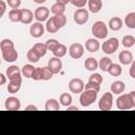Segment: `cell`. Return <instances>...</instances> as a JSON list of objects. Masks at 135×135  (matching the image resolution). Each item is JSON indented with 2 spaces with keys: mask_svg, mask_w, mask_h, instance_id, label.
Wrapping results in <instances>:
<instances>
[{
  "mask_svg": "<svg viewBox=\"0 0 135 135\" xmlns=\"http://www.w3.org/2000/svg\"><path fill=\"white\" fill-rule=\"evenodd\" d=\"M97 93L96 91L93 90H84L80 93V97H79V102L83 108H88L90 107L92 103H94L97 99Z\"/></svg>",
  "mask_w": 135,
  "mask_h": 135,
  "instance_id": "obj_1",
  "label": "cell"
},
{
  "mask_svg": "<svg viewBox=\"0 0 135 135\" xmlns=\"http://www.w3.org/2000/svg\"><path fill=\"white\" fill-rule=\"evenodd\" d=\"M92 34L96 39H104L108 37V26L103 21H96L92 25Z\"/></svg>",
  "mask_w": 135,
  "mask_h": 135,
  "instance_id": "obj_2",
  "label": "cell"
},
{
  "mask_svg": "<svg viewBox=\"0 0 135 135\" xmlns=\"http://www.w3.org/2000/svg\"><path fill=\"white\" fill-rule=\"evenodd\" d=\"M116 107L118 110H130L133 107V99L129 94H122L120 95L116 100Z\"/></svg>",
  "mask_w": 135,
  "mask_h": 135,
  "instance_id": "obj_3",
  "label": "cell"
},
{
  "mask_svg": "<svg viewBox=\"0 0 135 135\" xmlns=\"http://www.w3.org/2000/svg\"><path fill=\"white\" fill-rule=\"evenodd\" d=\"M119 47V41L117 38L113 37V38H110L108 40H105L103 43H102V52L108 54V55H111V54H114Z\"/></svg>",
  "mask_w": 135,
  "mask_h": 135,
  "instance_id": "obj_4",
  "label": "cell"
},
{
  "mask_svg": "<svg viewBox=\"0 0 135 135\" xmlns=\"http://www.w3.org/2000/svg\"><path fill=\"white\" fill-rule=\"evenodd\" d=\"M113 93L105 92L98 101V108L102 111H109L113 107Z\"/></svg>",
  "mask_w": 135,
  "mask_h": 135,
  "instance_id": "obj_5",
  "label": "cell"
},
{
  "mask_svg": "<svg viewBox=\"0 0 135 135\" xmlns=\"http://www.w3.org/2000/svg\"><path fill=\"white\" fill-rule=\"evenodd\" d=\"M73 18H74V21L77 24L82 25V24L86 23L88 20H89V12L84 8H78V9L75 11Z\"/></svg>",
  "mask_w": 135,
  "mask_h": 135,
  "instance_id": "obj_6",
  "label": "cell"
},
{
  "mask_svg": "<svg viewBox=\"0 0 135 135\" xmlns=\"http://www.w3.org/2000/svg\"><path fill=\"white\" fill-rule=\"evenodd\" d=\"M69 89L74 94H80L84 90V83L80 78H73L69 82Z\"/></svg>",
  "mask_w": 135,
  "mask_h": 135,
  "instance_id": "obj_7",
  "label": "cell"
},
{
  "mask_svg": "<svg viewBox=\"0 0 135 135\" xmlns=\"http://www.w3.org/2000/svg\"><path fill=\"white\" fill-rule=\"evenodd\" d=\"M83 52H84V49L81 43H73V44H71V46L69 49V54H70L71 58H73V59L81 58L83 55Z\"/></svg>",
  "mask_w": 135,
  "mask_h": 135,
  "instance_id": "obj_8",
  "label": "cell"
},
{
  "mask_svg": "<svg viewBox=\"0 0 135 135\" xmlns=\"http://www.w3.org/2000/svg\"><path fill=\"white\" fill-rule=\"evenodd\" d=\"M4 107L8 111H18L21 108V102H20L19 98L12 96V97H8L5 99Z\"/></svg>",
  "mask_w": 135,
  "mask_h": 135,
  "instance_id": "obj_9",
  "label": "cell"
},
{
  "mask_svg": "<svg viewBox=\"0 0 135 135\" xmlns=\"http://www.w3.org/2000/svg\"><path fill=\"white\" fill-rule=\"evenodd\" d=\"M34 15H35V19L38 22H43V21H45V20L49 19L50 9L46 6H39V7L36 8Z\"/></svg>",
  "mask_w": 135,
  "mask_h": 135,
  "instance_id": "obj_10",
  "label": "cell"
},
{
  "mask_svg": "<svg viewBox=\"0 0 135 135\" xmlns=\"http://www.w3.org/2000/svg\"><path fill=\"white\" fill-rule=\"evenodd\" d=\"M30 34L33 38H40L44 34V25L42 22H35L30 27Z\"/></svg>",
  "mask_w": 135,
  "mask_h": 135,
  "instance_id": "obj_11",
  "label": "cell"
},
{
  "mask_svg": "<svg viewBox=\"0 0 135 135\" xmlns=\"http://www.w3.org/2000/svg\"><path fill=\"white\" fill-rule=\"evenodd\" d=\"M2 53V57L6 62H14L18 59V52L15 50V47L12 49H6L1 51Z\"/></svg>",
  "mask_w": 135,
  "mask_h": 135,
  "instance_id": "obj_12",
  "label": "cell"
},
{
  "mask_svg": "<svg viewBox=\"0 0 135 135\" xmlns=\"http://www.w3.org/2000/svg\"><path fill=\"white\" fill-rule=\"evenodd\" d=\"M47 66L53 71L54 74H58V73L61 71V69H62V61H61L60 58L54 56L53 58H51V59L49 60Z\"/></svg>",
  "mask_w": 135,
  "mask_h": 135,
  "instance_id": "obj_13",
  "label": "cell"
},
{
  "mask_svg": "<svg viewBox=\"0 0 135 135\" xmlns=\"http://www.w3.org/2000/svg\"><path fill=\"white\" fill-rule=\"evenodd\" d=\"M21 83H22V77L11 79L8 81V84H7V91H8V93H11V94L17 93L20 90V88H21Z\"/></svg>",
  "mask_w": 135,
  "mask_h": 135,
  "instance_id": "obj_14",
  "label": "cell"
},
{
  "mask_svg": "<svg viewBox=\"0 0 135 135\" xmlns=\"http://www.w3.org/2000/svg\"><path fill=\"white\" fill-rule=\"evenodd\" d=\"M6 77L8 78V80L11 79H15V78H19L22 77V73L21 70L17 66V65H11L6 69Z\"/></svg>",
  "mask_w": 135,
  "mask_h": 135,
  "instance_id": "obj_15",
  "label": "cell"
},
{
  "mask_svg": "<svg viewBox=\"0 0 135 135\" xmlns=\"http://www.w3.org/2000/svg\"><path fill=\"white\" fill-rule=\"evenodd\" d=\"M84 46H85V50H86L88 52H90V53H95V52H97V51L99 50L100 44H99V41H98L97 39L90 38V39H88V40L85 41Z\"/></svg>",
  "mask_w": 135,
  "mask_h": 135,
  "instance_id": "obj_16",
  "label": "cell"
},
{
  "mask_svg": "<svg viewBox=\"0 0 135 135\" xmlns=\"http://www.w3.org/2000/svg\"><path fill=\"white\" fill-rule=\"evenodd\" d=\"M133 61V55L130 51H121L119 53V62L123 65L131 64Z\"/></svg>",
  "mask_w": 135,
  "mask_h": 135,
  "instance_id": "obj_17",
  "label": "cell"
},
{
  "mask_svg": "<svg viewBox=\"0 0 135 135\" xmlns=\"http://www.w3.org/2000/svg\"><path fill=\"white\" fill-rule=\"evenodd\" d=\"M22 18H21V22L23 24H30L32 23L33 19L35 18V15L33 14V12L28 8H22Z\"/></svg>",
  "mask_w": 135,
  "mask_h": 135,
  "instance_id": "obj_18",
  "label": "cell"
},
{
  "mask_svg": "<svg viewBox=\"0 0 135 135\" xmlns=\"http://www.w3.org/2000/svg\"><path fill=\"white\" fill-rule=\"evenodd\" d=\"M88 5H89L90 12L93 14H96L100 12V9L102 8V1L101 0H88Z\"/></svg>",
  "mask_w": 135,
  "mask_h": 135,
  "instance_id": "obj_19",
  "label": "cell"
},
{
  "mask_svg": "<svg viewBox=\"0 0 135 135\" xmlns=\"http://www.w3.org/2000/svg\"><path fill=\"white\" fill-rule=\"evenodd\" d=\"M8 18L12 22H21L22 11L19 8H12L8 13Z\"/></svg>",
  "mask_w": 135,
  "mask_h": 135,
  "instance_id": "obj_20",
  "label": "cell"
},
{
  "mask_svg": "<svg viewBox=\"0 0 135 135\" xmlns=\"http://www.w3.org/2000/svg\"><path fill=\"white\" fill-rule=\"evenodd\" d=\"M84 68L90 71V72H93V71H96L98 68H99V64H98V61L93 58V57H89L85 59L84 61Z\"/></svg>",
  "mask_w": 135,
  "mask_h": 135,
  "instance_id": "obj_21",
  "label": "cell"
},
{
  "mask_svg": "<svg viewBox=\"0 0 135 135\" xmlns=\"http://www.w3.org/2000/svg\"><path fill=\"white\" fill-rule=\"evenodd\" d=\"M126 89V85L123 83V81H120V80H117V81H114L112 84H111V92L113 94H121Z\"/></svg>",
  "mask_w": 135,
  "mask_h": 135,
  "instance_id": "obj_22",
  "label": "cell"
},
{
  "mask_svg": "<svg viewBox=\"0 0 135 135\" xmlns=\"http://www.w3.org/2000/svg\"><path fill=\"white\" fill-rule=\"evenodd\" d=\"M122 23L123 22L119 17H113L109 21V27H110V30L116 32V31H119L122 27Z\"/></svg>",
  "mask_w": 135,
  "mask_h": 135,
  "instance_id": "obj_23",
  "label": "cell"
},
{
  "mask_svg": "<svg viewBox=\"0 0 135 135\" xmlns=\"http://www.w3.org/2000/svg\"><path fill=\"white\" fill-rule=\"evenodd\" d=\"M45 28H46V31H47L49 33H51V34H55V33L58 32L59 27H58V25L56 24V22H55V20H54V17H51V18H49V19L46 20Z\"/></svg>",
  "mask_w": 135,
  "mask_h": 135,
  "instance_id": "obj_24",
  "label": "cell"
},
{
  "mask_svg": "<svg viewBox=\"0 0 135 135\" xmlns=\"http://www.w3.org/2000/svg\"><path fill=\"white\" fill-rule=\"evenodd\" d=\"M45 110L46 111H58L60 109L59 102L55 98H50L45 101Z\"/></svg>",
  "mask_w": 135,
  "mask_h": 135,
  "instance_id": "obj_25",
  "label": "cell"
},
{
  "mask_svg": "<svg viewBox=\"0 0 135 135\" xmlns=\"http://www.w3.org/2000/svg\"><path fill=\"white\" fill-rule=\"evenodd\" d=\"M66 52H68L66 46H65L64 44H61V43H59V44L52 51L53 55H54L55 57H58V58H62L63 56H65Z\"/></svg>",
  "mask_w": 135,
  "mask_h": 135,
  "instance_id": "obj_26",
  "label": "cell"
},
{
  "mask_svg": "<svg viewBox=\"0 0 135 135\" xmlns=\"http://www.w3.org/2000/svg\"><path fill=\"white\" fill-rule=\"evenodd\" d=\"M26 57H27V60H28L30 62H32V63L38 62L39 59L41 58V56L38 54V52H37L34 47H32V49L28 50V52H27V54H26Z\"/></svg>",
  "mask_w": 135,
  "mask_h": 135,
  "instance_id": "obj_27",
  "label": "cell"
},
{
  "mask_svg": "<svg viewBox=\"0 0 135 135\" xmlns=\"http://www.w3.org/2000/svg\"><path fill=\"white\" fill-rule=\"evenodd\" d=\"M112 63H113V62H112V60H111L109 57H102V58L100 59V61L98 62L99 69H100L102 72H108Z\"/></svg>",
  "mask_w": 135,
  "mask_h": 135,
  "instance_id": "obj_28",
  "label": "cell"
},
{
  "mask_svg": "<svg viewBox=\"0 0 135 135\" xmlns=\"http://www.w3.org/2000/svg\"><path fill=\"white\" fill-rule=\"evenodd\" d=\"M108 73L111 76H113V77H117V76H120L121 75L122 69H121V66L118 63H112L111 66H110V69H109V71H108Z\"/></svg>",
  "mask_w": 135,
  "mask_h": 135,
  "instance_id": "obj_29",
  "label": "cell"
},
{
  "mask_svg": "<svg viewBox=\"0 0 135 135\" xmlns=\"http://www.w3.org/2000/svg\"><path fill=\"white\" fill-rule=\"evenodd\" d=\"M59 101H60V104H61V105L68 108L69 105H71V103H72V101H73L72 95L69 94V93H62V94L60 95Z\"/></svg>",
  "mask_w": 135,
  "mask_h": 135,
  "instance_id": "obj_30",
  "label": "cell"
},
{
  "mask_svg": "<svg viewBox=\"0 0 135 135\" xmlns=\"http://www.w3.org/2000/svg\"><path fill=\"white\" fill-rule=\"evenodd\" d=\"M51 12H52L54 15H62V14H64V12H65V5L56 2L55 4L52 5Z\"/></svg>",
  "mask_w": 135,
  "mask_h": 135,
  "instance_id": "obj_31",
  "label": "cell"
},
{
  "mask_svg": "<svg viewBox=\"0 0 135 135\" xmlns=\"http://www.w3.org/2000/svg\"><path fill=\"white\" fill-rule=\"evenodd\" d=\"M124 23L129 28H135V12L129 13L124 18Z\"/></svg>",
  "mask_w": 135,
  "mask_h": 135,
  "instance_id": "obj_32",
  "label": "cell"
},
{
  "mask_svg": "<svg viewBox=\"0 0 135 135\" xmlns=\"http://www.w3.org/2000/svg\"><path fill=\"white\" fill-rule=\"evenodd\" d=\"M34 65L32 64H25L23 65V68L21 69V73H22V76L25 77V78H32V75L34 73Z\"/></svg>",
  "mask_w": 135,
  "mask_h": 135,
  "instance_id": "obj_33",
  "label": "cell"
},
{
  "mask_svg": "<svg viewBox=\"0 0 135 135\" xmlns=\"http://www.w3.org/2000/svg\"><path fill=\"white\" fill-rule=\"evenodd\" d=\"M122 45L126 47V49H129V47H132L135 43V38L131 35H127L122 38Z\"/></svg>",
  "mask_w": 135,
  "mask_h": 135,
  "instance_id": "obj_34",
  "label": "cell"
},
{
  "mask_svg": "<svg viewBox=\"0 0 135 135\" xmlns=\"http://www.w3.org/2000/svg\"><path fill=\"white\" fill-rule=\"evenodd\" d=\"M53 17H54V20H55V22H56V24L58 25L59 28L63 27L66 24V17L64 16V14H62V15H54Z\"/></svg>",
  "mask_w": 135,
  "mask_h": 135,
  "instance_id": "obj_35",
  "label": "cell"
},
{
  "mask_svg": "<svg viewBox=\"0 0 135 135\" xmlns=\"http://www.w3.org/2000/svg\"><path fill=\"white\" fill-rule=\"evenodd\" d=\"M33 47L38 52V54H39L41 57H43V56L46 54V52H47V49H46V46H45V43H40V42H38V43L34 44Z\"/></svg>",
  "mask_w": 135,
  "mask_h": 135,
  "instance_id": "obj_36",
  "label": "cell"
},
{
  "mask_svg": "<svg viewBox=\"0 0 135 135\" xmlns=\"http://www.w3.org/2000/svg\"><path fill=\"white\" fill-rule=\"evenodd\" d=\"M53 75H54L53 71L47 65L42 68V80H50V79H52Z\"/></svg>",
  "mask_w": 135,
  "mask_h": 135,
  "instance_id": "obj_37",
  "label": "cell"
},
{
  "mask_svg": "<svg viewBox=\"0 0 135 135\" xmlns=\"http://www.w3.org/2000/svg\"><path fill=\"white\" fill-rule=\"evenodd\" d=\"M12 47H15V45H14V42L11 39H3L0 42V50L1 51L6 50V49H12Z\"/></svg>",
  "mask_w": 135,
  "mask_h": 135,
  "instance_id": "obj_38",
  "label": "cell"
},
{
  "mask_svg": "<svg viewBox=\"0 0 135 135\" xmlns=\"http://www.w3.org/2000/svg\"><path fill=\"white\" fill-rule=\"evenodd\" d=\"M84 90H93V91L99 92L100 91V84L93 82V81H88V83L84 85Z\"/></svg>",
  "mask_w": 135,
  "mask_h": 135,
  "instance_id": "obj_39",
  "label": "cell"
},
{
  "mask_svg": "<svg viewBox=\"0 0 135 135\" xmlns=\"http://www.w3.org/2000/svg\"><path fill=\"white\" fill-rule=\"evenodd\" d=\"M58 44H59V42L57 39H49L45 42V46H46L47 51H53Z\"/></svg>",
  "mask_w": 135,
  "mask_h": 135,
  "instance_id": "obj_40",
  "label": "cell"
},
{
  "mask_svg": "<svg viewBox=\"0 0 135 135\" xmlns=\"http://www.w3.org/2000/svg\"><path fill=\"white\" fill-rule=\"evenodd\" d=\"M89 81H93V82H96V83L101 84L102 81H103V78H102V76H101L100 74L94 73V74H92V75L89 77Z\"/></svg>",
  "mask_w": 135,
  "mask_h": 135,
  "instance_id": "obj_41",
  "label": "cell"
},
{
  "mask_svg": "<svg viewBox=\"0 0 135 135\" xmlns=\"http://www.w3.org/2000/svg\"><path fill=\"white\" fill-rule=\"evenodd\" d=\"M32 79H34V80H42V68H35L34 73L32 75Z\"/></svg>",
  "mask_w": 135,
  "mask_h": 135,
  "instance_id": "obj_42",
  "label": "cell"
},
{
  "mask_svg": "<svg viewBox=\"0 0 135 135\" xmlns=\"http://www.w3.org/2000/svg\"><path fill=\"white\" fill-rule=\"evenodd\" d=\"M70 3L78 8H82L88 3V0H70Z\"/></svg>",
  "mask_w": 135,
  "mask_h": 135,
  "instance_id": "obj_43",
  "label": "cell"
},
{
  "mask_svg": "<svg viewBox=\"0 0 135 135\" xmlns=\"http://www.w3.org/2000/svg\"><path fill=\"white\" fill-rule=\"evenodd\" d=\"M6 3L12 8H18L21 4V0H6Z\"/></svg>",
  "mask_w": 135,
  "mask_h": 135,
  "instance_id": "obj_44",
  "label": "cell"
},
{
  "mask_svg": "<svg viewBox=\"0 0 135 135\" xmlns=\"http://www.w3.org/2000/svg\"><path fill=\"white\" fill-rule=\"evenodd\" d=\"M129 74H130V76H131L133 79H135V60H133V61H132V63H131Z\"/></svg>",
  "mask_w": 135,
  "mask_h": 135,
  "instance_id": "obj_45",
  "label": "cell"
},
{
  "mask_svg": "<svg viewBox=\"0 0 135 135\" xmlns=\"http://www.w3.org/2000/svg\"><path fill=\"white\" fill-rule=\"evenodd\" d=\"M0 6H1V12H0V16L2 17L3 15H4V13H5V11H6V3L3 1V0H1L0 1Z\"/></svg>",
  "mask_w": 135,
  "mask_h": 135,
  "instance_id": "obj_46",
  "label": "cell"
},
{
  "mask_svg": "<svg viewBox=\"0 0 135 135\" xmlns=\"http://www.w3.org/2000/svg\"><path fill=\"white\" fill-rule=\"evenodd\" d=\"M5 82H6V75L0 73V85L5 84Z\"/></svg>",
  "mask_w": 135,
  "mask_h": 135,
  "instance_id": "obj_47",
  "label": "cell"
},
{
  "mask_svg": "<svg viewBox=\"0 0 135 135\" xmlns=\"http://www.w3.org/2000/svg\"><path fill=\"white\" fill-rule=\"evenodd\" d=\"M25 110L26 111H37L38 108L36 105H34V104H30V105H26L25 107Z\"/></svg>",
  "mask_w": 135,
  "mask_h": 135,
  "instance_id": "obj_48",
  "label": "cell"
},
{
  "mask_svg": "<svg viewBox=\"0 0 135 135\" xmlns=\"http://www.w3.org/2000/svg\"><path fill=\"white\" fill-rule=\"evenodd\" d=\"M130 95H131V97L133 99V107L135 108V91H131L130 92Z\"/></svg>",
  "mask_w": 135,
  "mask_h": 135,
  "instance_id": "obj_49",
  "label": "cell"
},
{
  "mask_svg": "<svg viewBox=\"0 0 135 135\" xmlns=\"http://www.w3.org/2000/svg\"><path fill=\"white\" fill-rule=\"evenodd\" d=\"M68 110H69V111H77V110H79V109H78L76 105H69V107H68Z\"/></svg>",
  "mask_w": 135,
  "mask_h": 135,
  "instance_id": "obj_50",
  "label": "cell"
},
{
  "mask_svg": "<svg viewBox=\"0 0 135 135\" xmlns=\"http://www.w3.org/2000/svg\"><path fill=\"white\" fill-rule=\"evenodd\" d=\"M56 2H58V3H61V4H64V5H66L68 3H70V0H56Z\"/></svg>",
  "mask_w": 135,
  "mask_h": 135,
  "instance_id": "obj_51",
  "label": "cell"
},
{
  "mask_svg": "<svg viewBox=\"0 0 135 135\" xmlns=\"http://www.w3.org/2000/svg\"><path fill=\"white\" fill-rule=\"evenodd\" d=\"M46 0H34V2L35 3H38V4H42V3H44Z\"/></svg>",
  "mask_w": 135,
  "mask_h": 135,
  "instance_id": "obj_52",
  "label": "cell"
}]
</instances>
